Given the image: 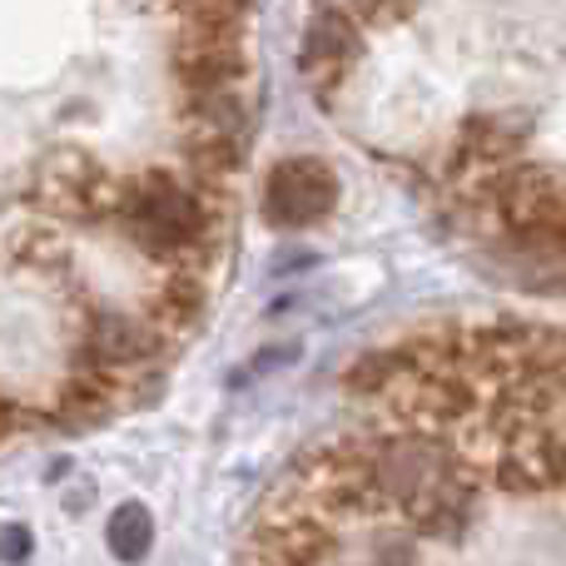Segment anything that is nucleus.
I'll return each mask as SVG.
<instances>
[{
	"instance_id": "nucleus-1",
	"label": "nucleus",
	"mask_w": 566,
	"mask_h": 566,
	"mask_svg": "<svg viewBox=\"0 0 566 566\" xmlns=\"http://www.w3.org/2000/svg\"><path fill=\"white\" fill-rule=\"evenodd\" d=\"M115 224L149 264L209 269L224 234V189L155 169L115 189Z\"/></svg>"
},
{
	"instance_id": "nucleus-2",
	"label": "nucleus",
	"mask_w": 566,
	"mask_h": 566,
	"mask_svg": "<svg viewBox=\"0 0 566 566\" xmlns=\"http://www.w3.org/2000/svg\"><path fill=\"white\" fill-rule=\"evenodd\" d=\"M338 209V179L323 159L293 155L269 169L264 185V219L279 229H308Z\"/></svg>"
},
{
	"instance_id": "nucleus-3",
	"label": "nucleus",
	"mask_w": 566,
	"mask_h": 566,
	"mask_svg": "<svg viewBox=\"0 0 566 566\" xmlns=\"http://www.w3.org/2000/svg\"><path fill=\"white\" fill-rule=\"evenodd\" d=\"M363 50V25L348 20L343 10L333 6H318V15L308 20V35H303V50H298V65H303V80H308L318 95L338 90L348 80L353 60Z\"/></svg>"
},
{
	"instance_id": "nucleus-4",
	"label": "nucleus",
	"mask_w": 566,
	"mask_h": 566,
	"mask_svg": "<svg viewBox=\"0 0 566 566\" xmlns=\"http://www.w3.org/2000/svg\"><path fill=\"white\" fill-rule=\"evenodd\" d=\"M175 85H179V99L244 90V50L229 45V40H179Z\"/></svg>"
},
{
	"instance_id": "nucleus-5",
	"label": "nucleus",
	"mask_w": 566,
	"mask_h": 566,
	"mask_svg": "<svg viewBox=\"0 0 566 566\" xmlns=\"http://www.w3.org/2000/svg\"><path fill=\"white\" fill-rule=\"evenodd\" d=\"M199 308H205V269H165V279H159V298L149 303V318L165 323L169 333L189 328V323L199 318Z\"/></svg>"
},
{
	"instance_id": "nucleus-6",
	"label": "nucleus",
	"mask_w": 566,
	"mask_h": 566,
	"mask_svg": "<svg viewBox=\"0 0 566 566\" xmlns=\"http://www.w3.org/2000/svg\"><path fill=\"white\" fill-rule=\"evenodd\" d=\"M149 542H155V522H149V512L139 507V502H125V507L109 517V547H115L125 562H139L149 552Z\"/></svg>"
},
{
	"instance_id": "nucleus-7",
	"label": "nucleus",
	"mask_w": 566,
	"mask_h": 566,
	"mask_svg": "<svg viewBox=\"0 0 566 566\" xmlns=\"http://www.w3.org/2000/svg\"><path fill=\"white\" fill-rule=\"evenodd\" d=\"M323 6L343 10V15L358 20L363 30H373V25H388V20L412 15V6H418V0H323Z\"/></svg>"
},
{
	"instance_id": "nucleus-8",
	"label": "nucleus",
	"mask_w": 566,
	"mask_h": 566,
	"mask_svg": "<svg viewBox=\"0 0 566 566\" xmlns=\"http://www.w3.org/2000/svg\"><path fill=\"white\" fill-rule=\"evenodd\" d=\"M25 542H30V537H25V527H10V532H6V557H10V562H20V557H25Z\"/></svg>"
}]
</instances>
